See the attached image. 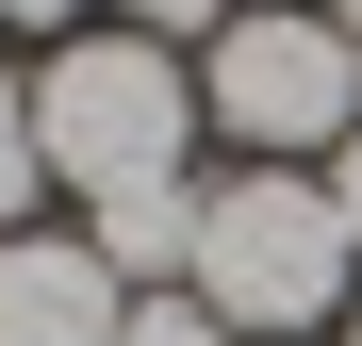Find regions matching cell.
<instances>
[{"instance_id":"cell-1","label":"cell","mask_w":362,"mask_h":346,"mask_svg":"<svg viewBox=\"0 0 362 346\" xmlns=\"http://www.w3.org/2000/svg\"><path fill=\"white\" fill-rule=\"evenodd\" d=\"M33 149H49V182H83V198L181 182V149H198L181 50H165V33H66V50L33 67Z\"/></svg>"},{"instance_id":"cell-2","label":"cell","mask_w":362,"mask_h":346,"mask_svg":"<svg viewBox=\"0 0 362 346\" xmlns=\"http://www.w3.org/2000/svg\"><path fill=\"white\" fill-rule=\"evenodd\" d=\"M198 115L247 165H329L346 132H362V50H346V17L329 0H247L214 50H198Z\"/></svg>"},{"instance_id":"cell-3","label":"cell","mask_w":362,"mask_h":346,"mask_svg":"<svg viewBox=\"0 0 362 346\" xmlns=\"http://www.w3.org/2000/svg\"><path fill=\"white\" fill-rule=\"evenodd\" d=\"M346 214L329 182H296V165H247V182L198 198V313L214 330H329L346 313Z\"/></svg>"},{"instance_id":"cell-4","label":"cell","mask_w":362,"mask_h":346,"mask_svg":"<svg viewBox=\"0 0 362 346\" xmlns=\"http://www.w3.org/2000/svg\"><path fill=\"white\" fill-rule=\"evenodd\" d=\"M115 330H132V280L83 231H0V346H115Z\"/></svg>"},{"instance_id":"cell-5","label":"cell","mask_w":362,"mask_h":346,"mask_svg":"<svg viewBox=\"0 0 362 346\" xmlns=\"http://www.w3.org/2000/svg\"><path fill=\"white\" fill-rule=\"evenodd\" d=\"M83 248L132 280V297H181V280H198V182H132V198H99Z\"/></svg>"},{"instance_id":"cell-6","label":"cell","mask_w":362,"mask_h":346,"mask_svg":"<svg viewBox=\"0 0 362 346\" xmlns=\"http://www.w3.org/2000/svg\"><path fill=\"white\" fill-rule=\"evenodd\" d=\"M33 182H49V149H33V83L0 67V231H33Z\"/></svg>"},{"instance_id":"cell-7","label":"cell","mask_w":362,"mask_h":346,"mask_svg":"<svg viewBox=\"0 0 362 346\" xmlns=\"http://www.w3.org/2000/svg\"><path fill=\"white\" fill-rule=\"evenodd\" d=\"M115 346H230V330L198 313V280H181V297H132V330H115Z\"/></svg>"},{"instance_id":"cell-8","label":"cell","mask_w":362,"mask_h":346,"mask_svg":"<svg viewBox=\"0 0 362 346\" xmlns=\"http://www.w3.org/2000/svg\"><path fill=\"white\" fill-rule=\"evenodd\" d=\"M230 17H247V0H132V33H165V50H181V33H198V50H214Z\"/></svg>"},{"instance_id":"cell-9","label":"cell","mask_w":362,"mask_h":346,"mask_svg":"<svg viewBox=\"0 0 362 346\" xmlns=\"http://www.w3.org/2000/svg\"><path fill=\"white\" fill-rule=\"evenodd\" d=\"M329 214H346V248H362V132L329 149Z\"/></svg>"},{"instance_id":"cell-10","label":"cell","mask_w":362,"mask_h":346,"mask_svg":"<svg viewBox=\"0 0 362 346\" xmlns=\"http://www.w3.org/2000/svg\"><path fill=\"white\" fill-rule=\"evenodd\" d=\"M0 17H17V33H49V50H66V33H83V0H0Z\"/></svg>"},{"instance_id":"cell-11","label":"cell","mask_w":362,"mask_h":346,"mask_svg":"<svg viewBox=\"0 0 362 346\" xmlns=\"http://www.w3.org/2000/svg\"><path fill=\"white\" fill-rule=\"evenodd\" d=\"M346 50H362V0H346Z\"/></svg>"},{"instance_id":"cell-12","label":"cell","mask_w":362,"mask_h":346,"mask_svg":"<svg viewBox=\"0 0 362 346\" xmlns=\"http://www.w3.org/2000/svg\"><path fill=\"white\" fill-rule=\"evenodd\" d=\"M346 346H362V297H346Z\"/></svg>"}]
</instances>
